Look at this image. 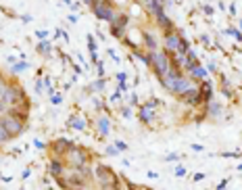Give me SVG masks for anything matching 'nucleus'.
I'll list each match as a JSON object with an SVG mask.
<instances>
[{
    "label": "nucleus",
    "mask_w": 242,
    "mask_h": 190,
    "mask_svg": "<svg viewBox=\"0 0 242 190\" xmlns=\"http://www.w3.org/2000/svg\"><path fill=\"white\" fill-rule=\"evenodd\" d=\"M94 180L100 184V188H119V186H121L119 176L111 167H107L104 163L96 165V169H94Z\"/></svg>",
    "instance_id": "f257e3e1"
},
{
    "label": "nucleus",
    "mask_w": 242,
    "mask_h": 190,
    "mask_svg": "<svg viewBox=\"0 0 242 190\" xmlns=\"http://www.w3.org/2000/svg\"><path fill=\"white\" fill-rule=\"evenodd\" d=\"M25 123L27 121H23L21 117L17 115H11V113H4V115H0V127L7 132L11 138H17L19 134H23V130H25Z\"/></svg>",
    "instance_id": "f03ea898"
},
{
    "label": "nucleus",
    "mask_w": 242,
    "mask_h": 190,
    "mask_svg": "<svg viewBox=\"0 0 242 190\" xmlns=\"http://www.w3.org/2000/svg\"><path fill=\"white\" fill-rule=\"evenodd\" d=\"M67 163L71 165V169H79L82 165L90 163V150H86L83 146H73L67 153Z\"/></svg>",
    "instance_id": "7ed1b4c3"
},
{
    "label": "nucleus",
    "mask_w": 242,
    "mask_h": 190,
    "mask_svg": "<svg viewBox=\"0 0 242 190\" xmlns=\"http://www.w3.org/2000/svg\"><path fill=\"white\" fill-rule=\"evenodd\" d=\"M150 56H152V63H150V67L154 69V75H157V78L165 75V73H167V69H169V65H171L169 52H167V50H163V52H157V50H152V52H150Z\"/></svg>",
    "instance_id": "20e7f679"
},
{
    "label": "nucleus",
    "mask_w": 242,
    "mask_h": 190,
    "mask_svg": "<svg viewBox=\"0 0 242 190\" xmlns=\"http://www.w3.org/2000/svg\"><path fill=\"white\" fill-rule=\"evenodd\" d=\"M92 11L96 13L98 19H104V21H113L117 15H115V7H113V2L109 0H94L92 2Z\"/></svg>",
    "instance_id": "39448f33"
},
{
    "label": "nucleus",
    "mask_w": 242,
    "mask_h": 190,
    "mask_svg": "<svg viewBox=\"0 0 242 190\" xmlns=\"http://www.w3.org/2000/svg\"><path fill=\"white\" fill-rule=\"evenodd\" d=\"M73 146H75L73 140H69V138H59V140H55L50 144V150H52L55 157H67V153H69Z\"/></svg>",
    "instance_id": "423d86ee"
},
{
    "label": "nucleus",
    "mask_w": 242,
    "mask_h": 190,
    "mask_svg": "<svg viewBox=\"0 0 242 190\" xmlns=\"http://www.w3.org/2000/svg\"><path fill=\"white\" fill-rule=\"evenodd\" d=\"M65 182H67V188H88L90 184H88V180L77 171V169H73V171H65Z\"/></svg>",
    "instance_id": "0eeeda50"
},
{
    "label": "nucleus",
    "mask_w": 242,
    "mask_h": 190,
    "mask_svg": "<svg viewBox=\"0 0 242 190\" xmlns=\"http://www.w3.org/2000/svg\"><path fill=\"white\" fill-rule=\"evenodd\" d=\"M180 40H182V36L178 34V31L169 29L167 36H165V50L171 52V55H175V52H178V46H180Z\"/></svg>",
    "instance_id": "6e6552de"
},
{
    "label": "nucleus",
    "mask_w": 242,
    "mask_h": 190,
    "mask_svg": "<svg viewBox=\"0 0 242 190\" xmlns=\"http://www.w3.org/2000/svg\"><path fill=\"white\" fill-rule=\"evenodd\" d=\"M154 105H159V100L138 107V117H140V121H142V123H150V121H152V109H154Z\"/></svg>",
    "instance_id": "1a4fd4ad"
},
{
    "label": "nucleus",
    "mask_w": 242,
    "mask_h": 190,
    "mask_svg": "<svg viewBox=\"0 0 242 190\" xmlns=\"http://www.w3.org/2000/svg\"><path fill=\"white\" fill-rule=\"evenodd\" d=\"M65 163L59 159V157H52V161H50V165H48V173L52 178H61V176H65Z\"/></svg>",
    "instance_id": "9d476101"
},
{
    "label": "nucleus",
    "mask_w": 242,
    "mask_h": 190,
    "mask_svg": "<svg viewBox=\"0 0 242 190\" xmlns=\"http://www.w3.org/2000/svg\"><path fill=\"white\" fill-rule=\"evenodd\" d=\"M96 127H98V132H100V136H109V132H111V121L107 119V117H100V119L96 121Z\"/></svg>",
    "instance_id": "9b49d317"
},
{
    "label": "nucleus",
    "mask_w": 242,
    "mask_h": 190,
    "mask_svg": "<svg viewBox=\"0 0 242 190\" xmlns=\"http://www.w3.org/2000/svg\"><path fill=\"white\" fill-rule=\"evenodd\" d=\"M67 126L73 127V130H79V132H83V130H86V121L79 119V117H69V119H67Z\"/></svg>",
    "instance_id": "f8f14e48"
},
{
    "label": "nucleus",
    "mask_w": 242,
    "mask_h": 190,
    "mask_svg": "<svg viewBox=\"0 0 242 190\" xmlns=\"http://www.w3.org/2000/svg\"><path fill=\"white\" fill-rule=\"evenodd\" d=\"M188 73H190L192 78H196V79H205V78H207V69H205V67H201V65H194Z\"/></svg>",
    "instance_id": "ddd939ff"
},
{
    "label": "nucleus",
    "mask_w": 242,
    "mask_h": 190,
    "mask_svg": "<svg viewBox=\"0 0 242 190\" xmlns=\"http://www.w3.org/2000/svg\"><path fill=\"white\" fill-rule=\"evenodd\" d=\"M154 17H157V21H159V25H161V27H165L167 31L171 29V21L167 19V15L163 13V11H161V13H157V15H154Z\"/></svg>",
    "instance_id": "4468645a"
},
{
    "label": "nucleus",
    "mask_w": 242,
    "mask_h": 190,
    "mask_svg": "<svg viewBox=\"0 0 242 190\" xmlns=\"http://www.w3.org/2000/svg\"><path fill=\"white\" fill-rule=\"evenodd\" d=\"M144 42H146V46H148V50H157V38L152 34H148V31H144Z\"/></svg>",
    "instance_id": "2eb2a0df"
},
{
    "label": "nucleus",
    "mask_w": 242,
    "mask_h": 190,
    "mask_svg": "<svg viewBox=\"0 0 242 190\" xmlns=\"http://www.w3.org/2000/svg\"><path fill=\"white\" fill-rule=\"evenodd\" d=\"M50 50H52V46H50L48 40H40L38 42V52L40 55H50Z\"/></svg>",
    "instance_id": "dca6fc26"
},
{
    "label": "nucleus",
    "mask_w": 242,
    "mask_h": 190,
    "mask_svg": "<svg viewBox=\"0 0 242 190\" xmlns=\"http://www.w3.org/2000/svg\"><path fill=\"white\" fill-rule=\"evenodd\" d=\"M148 11H150L152 15L161 13V11H163V2H159V0H150V2H148Z\"/></svg>",
    "instance_id": "f3484780"
},
{
    "label": "nucleus",
    "mask_w": 242,
    "mask_h": 190,
    "mask_svg": "<svg viewBox=\"0 0 242 190\" xmlns=\"http://www.w3.org/2000/svg\"><path fill=\"white\" fill-rule=\"evenodd\" d=\"M205 113H209V115H213V117H215V115L221 113V107L217 105V102H209V107H207V111H205Z\"/></svg>",
    "instance_id": "a211bd4d"
},
{
    "label": "nucleus",
    "mask_w": 242,
    "mask_h": 190,
    "mask_svg": "<svg viewBox=\"0 0 242 190\" xmlns=\"http://www.w3.org/2000/svg\"><path fill=\"white\" fill-rule=\"evenodd\" d=\"M29 65L25 63V61H21V63H17V65H13V73H21V71H25Z\"/></svg>",
    "instance_id": "6ab92c4d"
},
{
    "label": "nucleus",
    "mask_w": 242,
    "mask_h": 190,
    "mask_svg": "<svg viewBox=\"0 0 242 190\" xmlns=\"http://www.w3.org/2000/svg\"><path fill=\"white\" fill-rule=\"evenodd\" d=\"M104 155H109V157H117V155H119V148H117V146H107V148H104Z\"/></svg>",
    "instance_id": "aec40b11"
},
{
    "label": "nucleus",
    "mask_w": 242,
    "mask_h": 190,
    "mask_svg": "<svg viewBox=\"0 0 242 190\" xmlns=\"http://www.w3.org/2000/svg\"><path fill=\"white\" fill-rule=\"evenodd\" d=\"M219 157H225V159H238V157H242V153L238 150V153H221Z\"/></svg>",
    "instance_id": "412c9836"
},
{
    "label": "nucleus",
    "mask_w": 242,
    "mask_h": 190,
    "mask_svg": "<svg viewBox=\"0 0 242 190\" xmlns=\"http://www.w3.org/2000/svg\"><path fill=\"white\" fill-rule=\"evenodd\" d=\"M11 140V136L7 134V132H4V130H2V127H0V142H2V144H4V142H8Z\"/></svg>",
    "instance_id": "4be33fe9"
},
{
    "label": "nucleus",
    "mask_w": 242,
    "mask_h": 190,
    "mask_svg": "<svg viewBox=\"0 0 242 190\" xmlns=\"http://www.w3.org/2000/svg\"><path fill=\"white\" fill-rule=\"evenodd\" d=\"M88 46H90V52H96V42L92 36H88Z\"/></svg>",
    "instance_id": "5701e85b"
},
{
    "label": "nucleus",
    "mask_w": 242,
    "mask_h": 190,
    "mask_svg": "<svg viewBox=\"0 0 242 190\" xmlns=\"http://www.w3.org/2000/svg\"><path fill=\"white\" fill-rule=\"evenodd\" d=\"M92 88H94V90H98V92H100V90H102V88H104V79L100 78V79H98V82H94V86H92Z\"/></svg>",
    "instance_id": "b1692460"
},
{
    "label": "nucleus",
    "mask_w": 242,
    "mask_h": 190,
    "mask_svg": "<svg viewBox=\"0 0 242 190\" xmlns=\"http://www.w3.org/2000/svg\"><path fill=\"white\" fill-rule=\"evenodd\" d=\"M50 100H52V105H61L63 96H61V94H52V96H50Z\"/></svg>",
    "instance_id": "393cba45"
},
{
    "label": "nucleus",
    "mask_w": 242,
    "mask_h": 190,
    "mask_svg": "<svg viewBox=\"0 0 242 190\" xmlns=\"http://www.w3.org/2000/svg\"><path fill=\"white\" fill-rule=\"evenodd\" d=\"M175 176H178V178H184V176H186V167H182V165H180V167L175 169Z\"/></svg>",
    "instance_id": "a878e982"
},
{
    "label": "nucleus",
    "mask_w": 242,
    "mask_h": 190,
    "mask_svg": "<svg viewBox=\"0 0 242 190\" xmlns=\"http://www.w3.org/2000/svg\"><path fill=\"white\" fill-rule=\"evenodd\" d=\"M96 67H98V78H104V65L100 63V61H98V63H96Z\"/></svg>",
    "instance_id": "bb28decb"
},
{
    "label": "nucleus",
    "mask_w": 242,
    "mask_h": 190,
    "mask_svg": "<svg viewBox=\"0 0 242 190\" xmlns=\"http://www.w3.org/2000/svg\"><path fill=\"white\" fill-rule=\"evenodd\" d=\"M115 146H117L119 150H127V144H125V142H121V140H115Z\"/></svg>",
    "instance_id": "cd10ccee"
},
{
    "label": "nucleus",
    "mask_w": 242,
    "mask_h": 190,
    "mask_svg": "<svg viewBox=\"0 0 242 190\" xmlns=\"http://www.w3.org/2000/svg\"><path fill=\"white\" fill-rule=\"evenodd\" d=\"M165 161H180V155L171 153V155H167V157H165Z\"/></svg>",
    "instance_id": "c85d7f7f"
},
{
    "label": "nucleus",
    "mask_w": 242,
    "mask_h": 190,
    "mask_svg": "<svg viewBox=\"0 0 242 190\" xmlns=\"http://www.w3.org/2000/svg\"><path fill=\"white\" fill-rule=\"evenodd\" d=\"M7 109H8V105L4 102V100H0V115H4V113H7Z\"/></svg>",
    "instance_id": "c756f323"
},
{
    "label": "nucleus",
    "mask_w": 242,
    "mask_h": 190,
    "mask_svg": "<svg viewBox=\"0 0 242 190\" xmlns=\"http://www.w3.org/2000/svg\"><path fill=\"white\" fill-rule=\"evenodd\" d=\"M46 36H48V31H44V29H42V31H36V38H40V40H44Z\"/></svg>",
    "instance_id": "7c9ffc66"
},
{
    "label": "nucleus",
    "mask_w": 242,
    "mask_h": 190,
    "mask_svg": "<svg viewBox=\"0 0 242 190\" xmlns=\"http://www.w3.org/2000/svg\"><path fill=\"white\" fill-rule=\"evenodd\" d=\"M34 146H36V148H44L46 144H44L42 140H38V138H36V140H34Z\"/></svg>",
    "instance_id": "2f4dec72"
},
{
    "label": "nucleus",
    "mask_w": 242,
    "mask_h": 190,
    "mask_svg": "<svg viewBox=\"0 0 242 190\" xmlns=\"http://www.w3.org/2000/svg\"><path fill=\"white\" fill-rule=\"evenodd\" d=\"M36 92H38V94L42 92V82H40V79H36Z\"/></svg>",
    "instance_id": "473e14b6"
},
{
    "label": "nucleus",
    "mask_w": 242,
    "mask_h": 190,
    "mask_svg": "<svg viewBox=\"0 0 242 190\" xmlns=\"http://www.w3.org/2000/svg\"><path fill=\"white\" fill-rule=\"evenodd\" d=\"M121 115H123V117H130V115H131V111L127 109V107H125V109H121Z\"/></svg>",
    "instance_id": "72a5a7b5"
},
{
    "label": "nucleus",
    "mask_w": 242,
    "mask_h": 190,
    "mask_svg": "<svg viewBox=\"0 0 242 190\" xmlns=\"http://www.w3.org/2000/svg\"><path fill=\"white\" fill-rule=\"evenodd\" d=\"M125 78H127V75H125L123 71H121V73H117V82H125Z\"/></svg>",
    "instance_id": "f704fd0d"
},
{
    "label": "nucleus",
    "mask_w": 242,
    "mask_h": 190,
    "mask_svg": "<svg viewBox=\"0 0 242 190\" xmlns=\"http://www.w3.org/2000/svg\"><path fill=\"white\" fill-rule=\"evenodd\" d=\"M201 180H205V173H196L194 176V182H201Z\"/></svg>",
    "instance_id": "c9c22d12"
},
{
    "label": "nucleus",
    "mask_w": 242,
    "mask_h": 190,
    "mask_svg": "<svg viewBox=\"0 0 242 190\" xmlns=\"http://www.w3.org/2000/svg\"><path fill=\"white\" fill-rule=\"evenodd\" d=\"M225 186H228V180H223V182H219V184H217V188H219V190H221V188H225Z\"/></svg>",
    "instance_id": "e433bc0d"
},
{
    "label": "nucleus",
    "mask_w": 242,
    "mask_h": 190,
    "mask_svg": "<svg viewBox=\"0 0 242 190\" xmlns=\"http://www.w3.org/2000/svg\"><path fill=\"white\" fill-rule=\"evenodd\" d=\"M146 176H148V178H154V180H157V178H159V173H154V171H148Z\"/></svg>",
    "instance_id": "4c0bfd02"
},
{
    "label": "nucleus",
    "mask_w": 242,
    "mask_h": 190,
    "mask_svg": "<svg viewBox=\"0 0 242 190\" xmlns=\"http://www.w3.org/2000/svg\"><path fill=\"white\" fill-rule=\"evenodd\" d=\"M7 84V82H4V78H2V75H0V86H4Z\"/></svg>",
    "instance_id": "58836bf2"
},
{
    "label": "nucleus",
    "mask_w": 242,
    "mask_h": 190,
    "mask_svg": "<svg viewBox=\"0 0 242 190\" xmlns=\"http://www.w3.org/2000/svg\"><path fill=\"white\" fill-rule=\"evenodd\" d=\"M238 169H240V171H242V163H240V165H238Z\"/></svg>",
    "instance_id": "ea45409f"
},
{
    "label": "nucleus",
    "mask_w": 242,
    "mask_h": 190,
    "mask_svg": "<svg viewBox=\"0 0 242 190\" xmlns=\"http://www.w3.org/2000/svg\"><path fill=\"white\" fill-rule=\"evenodd\" d=\"M159 2H165V0H159Z\"/></svg>",
    "instance_id": "a19ab883"
}]
</instances>
